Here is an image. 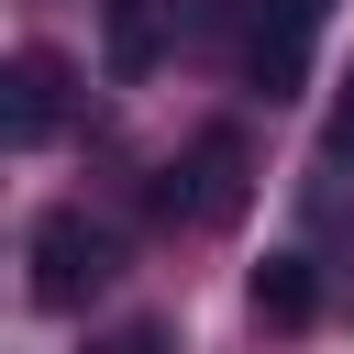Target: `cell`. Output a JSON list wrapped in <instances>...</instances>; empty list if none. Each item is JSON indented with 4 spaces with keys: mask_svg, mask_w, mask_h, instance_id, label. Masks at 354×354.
Segmentation results:
<instances>
[{
    "mask_svg": "<svg viewBox=\"0 0 354 354\" xmlns=\"http://www.w3.org/2000/svg\"><path fill=\"white\" fill-rule=\"evenodd\" d=\"M321 166H354V66L332 77V111H321Z\"/></svg>",
    "mask_w": 354,
    "mask_h": 354,
    "instance_id": "8992f818",
    "label": "cell"
},
{
    "mask_svg": "<svg viewBox=\"0 0 354 354\" xmlns=\"http://www.w3.org/2000/svg\"><path fill=\"white\" fill-rule=\"evenodd\" d=\"M243 310H254L266 332H310V310H321V266H310V254H266V266L243 277Z\"/></svg>",
    "mask_w": 354,
    "mask_h": 354,
    "instance_id": "277c9868",
    "label": "cell"
},
{
    "mask_svg": "<svg viewBox=\"0 0 354 354\" xmlns=\"http://www.w3.org/2000/svg\"><path fill=\"white\" fill-rule=\"evenodd\" d=\"M22 288H33V310H88L111 277H122V232L111 221H88L77 199H55V210H33V232H22Z\"/></svg>",
    "mask_w": 354,
    "mask_h": 354,
    "instance_id": "6da1fadb",
    "label": "cell"
},
{
    "mask_svg": "<svg viewBox=\"0 0 354 354\" xmlns=\"http://www.w3.org/2000/svg\"><path fill=\"white\" fill-rule=\"evenodd\" d=\"M111 11V77H144L155 66V22H166V0H100Z\"/></svg>",
    "mask_w": 354,
    "mask_h": 354,
    "instance_id": "5b68a950",
    "label": "cell"
},
{
    "mask_svg": "<svg viewBox=\"0 0 354 354\" xmlns=\"http://www.w3.org/2000/svg\"><path fill=\"white\" fill-rule=\"evenodd\" d=\"M66 111H77V66H66L55 44H22V55L0 66V144L33 155V144L66 133Z\"/></svg>",
    "mask_w": 354,
    "mask_h": 354,
    "instance_id": "3957f363",
    "label": "cell"
},
{
    "mask_svg": "<svg viewBox=\"0 0 354 354\" xmlns=\"http://www.w3.org/2000/svg\"><path fill=\"white\" fill-rule=\"evenodd\" d=\"M88 354H177V321H133V332H111V343H88Z\"/></svg>",
    "mask_w": 354,
    "mask_h": 354,
    "instance_id": "52a82bcc",
    "label": "cell"
},
{
    "mask_svg": "<svg viewBox=\"0 0 354 354\" xmlns=\"http://www.w3.org/2000/svg\"><path fill=\"white\" fill-rule=\"evenodd\" d=\"M277 11H310V22H321V11H332V0H277Z\"/></svg>",
    "mask_w": 354,
    "mask_h": 354,
    "instance_id": "ba28073f",
    "label": "cell"
},
{
    "mask_svg": "<svg viewBox=\"0 0 354 354\" xmlns=\"http://www.w3.org/2000/svg\"><path fill=\"white\" fill-rule=\"evenodd\" d=\"M254 210V144L243 122H210L166 177H155V221H188V232H232Z\"/></svg>",
    "mask_w": 354,
    "mask_h": 354,
    "instance_id": "7a4b0ae2",
    "label": "cell"
}]
</instances>
